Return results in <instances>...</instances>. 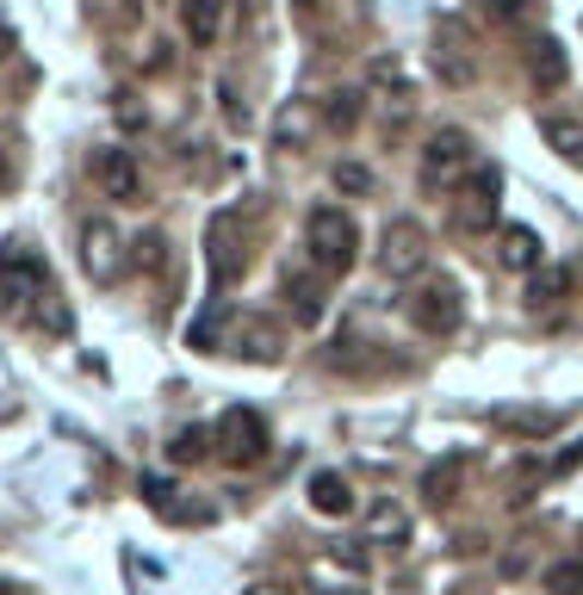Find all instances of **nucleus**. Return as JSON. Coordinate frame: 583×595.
<instances>
[{
    "label": "nucleus",
    "mask_w": 583,
    "mask_h": 595,
    "mask_svg": "<svg viewBox=\"0 0 583 595\" xmlns=\"http://www.w3.org/2000/svg\"><path fill=\"white\" fill-rule=\"evenodd\" d=\"M242 595H291V590H279V583H249Z\"/></svg>",
    "instance_id": "31"
},
{
    "label": "nucleus",
    "mask_w": 583,
    "mask_h": 595,
    "mask_svg": "<svg viewBox=\"0 0 583 595\" xmlns=\"http://www.w3.org/2000/svg\"><path fill=\"white\" fill-rule=\"evenodd\" d=\"M564 75H571L564 50H559L552 38H540V44H534V81H540L546 94H559V87H564Z\"/></svg>",
    "instance_id": "20"
},
{
    "label": "nucleus",
    "mask_w": 583,
    "mask_h": 595,
    "mask_svg": "<svg viewBox=\"0 0 583 595\" xmlns=\"http://www.w3.org/2000/svg\"><path fill=\"white\" fill-rule=\"evenodd\" d=\"M0 595H7V583H0Z\"/></svg>",
    "instance_id": "34"
},
{
    "label": "nucleus",
    "mask_w": 583,
    "mask_h": 595,
    "mask_svg": "<svg viewBox=\"0 0 583 595\" xmlns=\"http://www.w3.org/2000/svg\"><path fill=\"white\" fill-rule=\"evenodd\" d=\"M571 465H583V441H571V447H564V453H559V460L546 465V472H552V478H564Z\"/></svg>",
    "instance_id": "29"
},
{
    "label": "nucleus",
    "mask_w": 583,
    "mask_h": 595,
    "mask_svg": "<svg viewBox=\"0 0 583 595\" xmlns=\"http://www.w3.org/2000/svg\"><path fill=\"white\" fill-rule=\"evenodd\" d=\"M379 267L391 279H409V273L428 267V230L416 217H391L385 224V236H379Z\"/></svg>",
    "instance_id": "6"
},
{
    "label": "nucleus",
    "mask_w": 583,
    "mask_h": 595,
    "mask_svg": "<svg viewBox=\"0 0 583 595\" xmlns=\"http://www.w3.org/2000/svg\"><path fill=\"white\" fill-rule=\"evenodd\" d=\"M490 428L540 441V435H552V428H559V416H552V409H497V416H490Z\"/></svg>",
    "instance_id": "18"
},
{
    "label": "nucleus",
    "mask_w": 583,
    "mask_h": 595,
    "mask_svg": "<svg viewBox=\"0 0 583 595\" xmlns=\"http://www.w3.org/2000/svg\"><path fill=\"white\" fill-rule=\"evenodd\" d=\"M497 192H503V174H497V168H478V162H472V180L460 187L453 224H460V230H485L490 217H497Z\"/></svg>",
    "instance_id": "10"
},
{
    "label": "nucleus",
    "mask_w": 583,
    "mask_h": 595,
    "mask_svg": "<svg viewBox=\"0 0 583 595\" xmlns=\"http://www.w3.org/2000/svg\"><path fill=\"white\" fill-rule=\"evenodd\" d=\"M224 7H230V0H187V7H180V25H187V38H193L199 50H212L217 44V32H224Z\"/></svg>",
    "instance_id": "14"
},
{
    "label": "nucleus",
    "mask_w": 583,
    "mask_h": 595,
    "mask_svg": "<svg viewBox=\"0 0 583 595\" xmlns=\"http://www.w3.org/2000/svg\"><path fill=\"white\" fill-rule=\"evenodd\" d=\"M330 124L335 131H354L360 124V94H330Z\"/></svg>",
    "instance_id": "26"
},
{
    "label": "nucleus",
    "mask_w": 583,
    "mask_h": 595,
    "mask_svg": "<svg viewBox=\"0 0 583 595\" xmlns=\"http://www.w3.org/2000/svg\"><path fill=\"white\" fill-rule=\"evenodd\" d=\"M409 317H416V329L423 335H453V329L466 323V291H460V279H423V286L409 291Z\"/></svg>",
    "instance_id": "4"
},
{
    "label": "nucleus",
    "mask_w": 583,
    "mask_h": 595,
    "mask_svg": "<svg viewBox=\"0 0 583 595\" xmlns=\"http://www.w3.org/2000/svg\"><path fill=\"white\" fill-rule=\"evenodd\" d=\"M571 286H578V273L571 267H534V279H527V305L534 310H546V305H564V298H571Z\"/></svg>",
    "instance_id": "16"
},
{
    "label": "nucleus",
    "mask_w": 583,
    "mask_h": 595,
    "mask_svg": "<svg viewBox=\"0 0 583 595\" xmlns=\"http://www.w3.org/2000/svg\"><path fill=\"white\" fill-rule=\"evenodd\" d=\"M217 99H224V124H230V131H249V99L236 94V81H224Z\"/></svg>",
    "instance_id": "25"
},
{
    "label": "nucleus",
    "mask_w": 583,
    "mask_h": 595,
    "mask_svg": "<svg viewBox=\"0 0 583 595\" xmlns=\"http://www.w3.org/2000/svg\"><path fill=\"white\" fill-rule=\"evenodd\" d=\"M311 509L317 515H330V521L354 515V484L342 478V472H317L311 478Z\"/></svg>",
    "instance_id": "15"
},
{
    "label": "nucleus",
    "mask_w": 583,
    "mask_h": 595,
    "mask_svg": "<svg viewBox=\"0 0 583 595\" xmlns=\"http://www.w3.org/2000/svg\"><path fill=\"white\" fill-rule=\"evenodd\" d=\"M57 291H50V273H44V261H32V254H0V310L7 317H32L44 305H50Z\"/></svg>",
    "instance_id": "2"
},
{
    "label": "nucleus",
    "mask_w": 583,
    "mask_h": 595,
    "mask_svg": "<svg viewBox=\"0 0 583 595\" xmlns=\"http://www.w3.org/2000/svg\"><path fill=\"white\" fill-rule=\"evenodd\" d=\"M335 187H342V192H354V199H360V192H372V174L360 168V162H342V168H335Z\"/></svg>",
    "instance_id": "27"
},
{
    "label": "nucleus",
    "mask_w": 583,
    "mask_h": 595,
    "mask_svg": "<svg viewBox=\"0 0 583 595\" xmlns=\"http://www.w3.org/2000/svg\"><path fill=\"white\" fill-rule=\"evenodd\" d=\"M540 136L564 155V162H583V124L578 118H540Z\"/></svg>",
    "instance_id": "21"
},
{
    "label": "nucleus",
    "mask_w": 583,
    "mask_h": 595,
    "mask_svg": "<svg viewBox=\"0 0 583 595\" xmlns=\"http://www.w3.org/2000/svg\"><path fill=\"white\" fill-rule=\"evenodd\" d=\"M168 453H175L180 465H187V460H205V453H212V428H180Z\"/></svg>",
    "instance_id": "24"
},
{
    "label": "nucleus",
    "mask_w": 583,
    "mask_h": 595,
    "mask_svg": "<svg viewBox=\"0 0 583 595\" xmlns=\"http://www.w3.org/2000/svg\"><path fill=\"white\" fill-rule=\"evenodd\" d=\"M0 174H7V155H0Z\"/></svg>",
    "instance_id": "33"
},
{
    "label": "nucleus",
    "mask_w": 583,
    "mask_h": 595,
    "mask_svg": "<svg viewBox=\"0 0 583 595\" xmlns=\"http://www.w3.org/2000/svg\"><path fill=\"white\" fill-rule=\"evenodd\" d=\"M527 13V0H485V20L490 25H515Z\"/></svg>",
    "instance_id": "28"
},
{
    "label": "nucleus",
    "mask_w": 583,
    "mask_h": 595,
    "mask_svg": "<svg viewBox=\"0 0 583 595\" xmlns=\"http://www.w3.org/2000/svg\"><path fill=\"white\" fill-rule=\"evenodd\" d=\"M205 261H212V286L224 291L242 267V254H236V212H217L212 230H205Z\"/></svg>",
    "instance_id": "11"
},
{
    "label": "nucleus",
    "mask_w": 583,
    "mask_h": 595,
    "mask_svg": "<svg viewBox=\"0 0 583 595\" xmlns=\"http://www.w3.org/2000/svg\"><path fill=\"white\" fill-rule=\"evenodd\" d=\"M87 174H94V187L112 199V205H136L143 199V168H136L131 150H118V143H99L87 155Z\"/></svg>",
    "instance_id": "5"
},
{
    "label": "nucleus",
    "mask_w": 583,
    "mask_h": 595,
    "mask_svg": "<svg viewBox=\"0 0 583 595\" xmlns=\"http://www.w3.org/2000/svg\"><path fill=\"white\" fill-rule=\"evenodd\" d=\"M472 168V136L466 131H435L423 150V187H453Z\"/></svg>",
    "instance_id": "9"
},
{
    "label": "nucleus",
    "mask_w": 583,
    "mask_h": 595,
    "mask_svg": "<svg viewBox=\"0 0 583 595\" xmlns=\"http://www.w3.org/2000/svg\"><path fill=\"white\" fill-rule=\"evenodd\" d=\"M230 354H249V360H279V329L267 317H236L230 323Z\"/></svg>",
    "instance_id": "12"
},
{
    "label": "nucleus",
    "mask_w": 583,
    "mask_h": 595,
    "mask_svg": "<svg viewBox=\"0 0 583 595\" xmlns=\"http://www.w3.org/2000/svg\"><path fill=\"white\" fill-rule=\"evenodd\" d=\"M143 497L156 502V509H168V497H175V484H168V478H143Z\"/></svg>",
    "instance_id": "30"
},
{
    "label": "nucleus",
    "mask_w": 583,
    "mask_h": 595,
    "mask_svg": "<svg viewBox=\"0 0 583 595\" xmlns=\"http://www.w3.org/2000/svg\"><path fill=\"white\" fill-rule=\"evenodd\" d=\"M367 539H372V546H385V539H391V546H404V539H409V515L397 509V502H372V509H367Z\"/></svg>",
    "instance_id": "17"
},
{
    "label": "nucleus",
    "mask_w": 583,
    "mask_h": 595,
    "mask_svg": "<svg viewBox=\"0 0 583 595\" xmlns=\"http://www.w3.org/2000/svg\"><path fill=\"white\" fill-rule=\"evenodd\" d=\"M81 267H87L94 286H118V279H124V242H118V230L106 217L81 224Z\"/></svg>",
    "instance_id": "7"
},
{
    "label": "nucleus",
    "mask_w": 583,
    "mask_h": 595,
    "mask_svg": "<svg viewBox=\"0 0 583 595\" xmlns=\"http://www.w3.org/2000/svg\"><path fill=\"white\" fill-rule=\"evenodd\" d=\"M305 249H311V267L317 273H348L354 254H360V230L342 205H317L305 217Z\"/></svg>",
    "instance_id": "1"
},
{
    "label": "nucleus",
    "mask_w": 583,
    "mask_h": 595,
    "mask_svg": "<svg viewBox=\"0 0 583 595\" xmlns=\"http://www.w3.org/2000/svg\"><path fill=\"white\" fill-rule=\"evenodd\" d=\"M497 261L515 267V273H534L546 261V249H540V236L527 230V224H503V236H497Z\"/></svg>",
    "instance_id": "13"
},
{
    "label": "nucleus",
    "mask_w": 583,
    "mask_h": 595,
    "mask_svg": "<svg viewBox=\"0 0 583 595\" xmlns=\"http://www.w3.org/2000/svg\"><path fill=\"white\" fill-rule=\"evenodd\" d=\"M286 305L298 323H317L323 317V286H317L311 273H286Z\"/></svg>",
    "instance_id": "19"
},
{
    "label": "nucleus",
    "mask_w": 583,
    "mask_h": 595,
    "mask_svg": "<svg viewBox=\"0 0 583 595\" xmlns=\"http://www.w3.org/2000/svg\"><path fill=\"white\" fill-rule=\"evenodd\" d=\"M212 447H217L224 465H261L273 435H267V423H261V409H224L217 428H212Z\"/></svg>",
    "instance_id": "3"
},
{
    "label": "nucleus",
    "mask_w": 583,
    "mask_h": 595,
    "mask_svg": "<svg viewBox=\"0 0 583 595\" xmlns=\"http://www.w3.org/2000/svg\"><path fill=\"white\" fill-rule=\"evenodd\" d=\"M460 472H466V460H448V465H435L423 478V497L441 509V502H453V490H460Z\"/></svg>",
    "instance_id": "22"
},
{
    "label": "nucleus",
    "mask_w": 583,
    "mask_h": 595,
    "mask_svg": "<svg viewBox=\"0 0 583 595\" xmlns=\"http://www.w3.org/2000/svg\"><path fill=\"white\" fill-rule=\"evenodd\" d=\"M435 69L448 87H466L478 75V57H472V25L466 20H441L435 25Z\"/></svg>",
    "instance_id": "8"
},
{
    "label": "nucleus",
    "mask_w": 583,
    "mask_h": 595,
    "mask_svg": "<svg viewBox=\"0 0 583 595\" xmlns=\"http://www.w3.org/2000/svg\"><path fill=\"white\" fill-rule=\"evenodd\" d=\"M540 590H546V595H583V564H578V558L546 564V571H540Z\"/></svg>",
    "instance_id": "23"
},
{
    "label": "nucleus",
    "mask_w": 583,
    "mask_h": 595,
    "mask_svg": "<svg viewBox=\"0 0 583 595\" xmlns=\"http://www.w3.org/2000/svg\"><path fill=\"white\" fill-rule=\"evenodd\" d=\"M453 595H478V590H453Z\"/></svg>",
    "instance_id": "32"
}]
</instances>
